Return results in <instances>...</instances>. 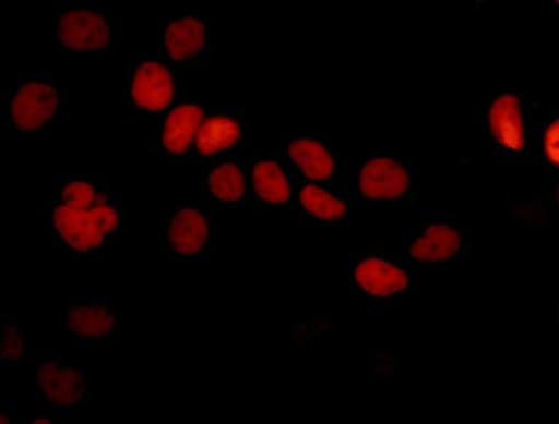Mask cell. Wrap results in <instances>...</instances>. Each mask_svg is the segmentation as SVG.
<instances>
[{
	"instance_id": "obj_15",
	"label": "cell",
	"mask_w": 559,
	"mask_h": 424,
	"mask_svg": "<svg viewBox=\"0 0 559 424\" xmlns=\"http://www.w3.org/2000/svg\"><path fill=\"white\" fill-rule=\"evenodd\" d=\"M37 383L43 401L57 409L76 405L86 390L83 374L58 361H45L38 365Z\"/></svg>"
},
{
	"instance_id": "obj_21",
	"label": "cell",
	"mask_w": 559,
	"mask_h": 424,
	"mask_svg": "<svg viewBox=\"0 0 559 424\" xmlns=\"http://www.w3.org/2000/svg\"><path fill=\"white\" fill-rule=\"evenodd\" d=\"M23 354L24 344L17 327L12 322L5 323L0 340V360L4 364H10L21 360Z\"/></svg>"
},
{
	"instance_id": "obj_14",
	"label": "cell",
	"mask_w": 559,
	"mask_h": 424,
	"mask_svg": "<svg viewBox=\"0 0 559 424\" xmlns=\"http://www.w3.org/2000/svg\"><path fill=\"white\" fill-rule=\"evenodd\" d=\"M489 129L493 142L502 152L521 154L526 145V123L523 106L514 94H500L488 112Z\"/></svg>"
},
{
	"instance_id": "obj_18",
	"label": "cell",
	"mask_w": 559,
	"mask_h": 424,
	"mask_svg": "<svg viewBox=\"0 0 559 424\" xmlns=\"http://www.w3.org/2000/svg\"><path fill=\"white\" fill-rule=\"evenodd\" d=\"M68 331L81 340H102L116 329V314L103 304H74L66 311Z\"/></svg>"
},
{
	"instance_id": "obj_16",
	"label": "cell",
	"mask_w": 559,
	"mask_h": 424,
	"mask_svg": "<svg viewBox=\"0 0 559 424\" xmlns=\"http://www.w3.org/2000/svg\"><path fill=\"white\" fill-rule=\"evenodd\" d=\"M463 235L448 222H436L420 235L409 240L405 253L420 265L443 264L455 258L463 247Z\"/></svg>"
},
{
	"instance_id": "obj_6",
	"label": "cell",
	"mask_w": 559,
	"mask_h": 424,
	"mask_svg": "<svg viewBox=\"0 0 559 424\" xmlns=\"http://www.w3.org/2000/svg\"><path fill=\"white\" fill-rule=\"evenodd\" d=\"M257 128L247 114L233 109H210L194 142L191 163L203 167L237 159L253 146Z\"/></svg>"
},
{
	"instance_id": "obj_2",
	"label": "cell",
	"mask_w": 559,
	"mask_h": 424,
	"mask_svg": "<svg viewBox=\"0 0 559 424\" xmlns=\"http://www.w3.org/2000/svg\"><path fill=\"white\" fill-rule=\"evenodd\" d=\"M199 92L183 90L173 107L156 116H148V155L159 156L166 162L191 163L194 142L210 108Z\"/></svg>"
},
{
	"instance_id": "obj_9",
	"label": "cell",
	"mask_w": 559,
	"mask_h": 424,
	"mask_svg": "<svg viewBox=\"0 0 559 424\" xmlns=\"http://www.w3.org/2000/svg\"><path fill=\"white\" fill-rule=\"evenodd\" d=\"M216 41L215 20L202 12L185 14L167 24L164 57L185 69L213 56Z\"/></svg>"
},
{
	"instance_id": "obj_22",
	"label": "cell",
	"mask_w": 559,
	"mask_h": 424,
	"mask_svg": "<svg viewBox=\"0 0 559 424\" xmlns=\"http://www.w3.org/2000/svg\"><path fill=\"white\" fill-rule=\"evenodd\" d=\"M558 140H559V131H558V119L554 120L548 130L546 131L545 136V155L547 160L551 162L554 166H558Z\"/></svg>"
},
{
	"instance_id": "obj_7",
	"label": "cell",
	"mask_w": 559,
	"mask_h": 424,
	"mask_svg": "<svg viewBox=\"0 0 559 424\" xmlns=\"http://www.w3.org/2000/svg\"><path fill=\"white\" fill-rule=\"evenodd\" d=\"M165 221L166 251L171 254H207L221 238L218 220L202 203L174 202L166 213Z\"/></svg>"
},
{
	"instance_id": "obj_4",
	"label": "cell",
	"mask_w": 559,
	"mask_h": 424,
	"mask_svg": "<svg viewBox=\"0 0 559 424\" xmlns=\"http://www.w3.org/2000/svg\"><path fill=\"white\" fill-rule=\"evenodd\" d=\"M283 162L307 182L322 184L345 194V152L331 140L306 135H289L273 147Z\"/></svg>"
},
{
	"instance_id": "obj_20",
	"label": "cell",
	"mask_w": 559,
	"mask_h": 424,
	"mask_svg": "<svg viewBox=\"0 0 559 424\" xmlns=\"http://www.w3.org/2000/svg\"><path fill=\"white\" fill-rule=\"evenodd\" d=\"M88 217L97 231L109 240L116 237L126 222V210L120 204L111 202L108 197L95 204L87 210Z\"/></svg>"
},
{
	"instance_id": "obj_8",
	"label": "cell",
	"mask_w": 559,
	"mask_h": 424,
	"mask_svg": "<svg viewBox=\"0 0 559 424\" xmlns=\"http://www.w3.org/2000/svg\"><path fill=\"white\" fill-rule=\"evenodd\" d=\"M252 202L266 217H281L295 194L294 178L273 148H258L249 163Z\"/></svg>"
},
{
	"instance_id": "obj_3",
	"label": "cell",
	"mask_w": 559,
	"mask_h": 424,
	"mask_svg": "<svg viewBox=\"0 0 559 424\" xmlns=\"http://www.w3.org/2000/svg\"><path fill=\"white\" fill-rule=\"evenodd\" d=\"M185 71L167 58L134 54L128 61L129 105L156 116L173 107L186 90Z\"/></svg>"
},
{
	"instance_id": "obj_19",
	"label": "cell",
	"mask_w": 559,
	"mask_h": 424,
	"mask_svg": "<svg viewBox=\"0 0 559 424\" xmlns=\"http://www.w3.org/2000/svg\"><path fill=\"white\" fill-rule=\"evenodd\" d=\"M58 203L71 209L87 211L95 204L108 197L107 193L86 180H74L63 185L59 193Z\"/></svg>"
},
{
	"instance_id": "obj_12",
	"label": "cell",
	"mask_w": 559,
	"mask_h": 424,
	"mask_svg": "<svg viewBox=\"0 0 559 424\" xmlns=\"http://www.w3.org/2000/svg\"><path fill=\"white\" fill-rule=\"evenodd\" d=\"M202 181L204 194L218 205L238 206L252 202L247 162L234 159L205 165Z\"/></svg>"
},
{
	"instance_id": "obj_17",
	"label": "cell",
	"mask_w": 559,
	"mask_h": 424,
	"mask_svg": "<svg viewBox=\"0 0 559 424\" xmlns=\"http://www.w3.org/2000/svg\"><path fill=\"white\" fill-rule=\"evenodd\" d=\"M51 226L58 238L78 253H92L104 247L109 239L97 231L87 211L57 204L51 213Z\"/></svg>"
},
{
	"instance_id": "obj_5",
	"label": "cell",
	"mask_w": 559,
	"mask_h": 424,
	"mask_svg": "<svg viewBox=\"0 0 559 424\" xmlns=\"http://www.w3.org/2000/svg\"><path fill=\"white\" fill-rule=\"evenodd\" d=\"M56 46L66 57L110 53V10L106 7L62 2L56 7Z\"/></svg>"
},
{
	"instance_id": "obj_23",
	"label": "cell",
	"mask_w": 559,
	"mask_h": 424,
	"mask_svg": "<svg viewBox=\"0 0 559 424\" xmlns=\"http://www.w3.org/2000/svg\"><path fill=\"white\" fill-rule=\"evenodd\" d=\"M51 421L45 417L36 419L34 423H50Z\"/></svg>"
},
{
	"instance_id": "obj_10",
	"label": "cell",
	"mask_w": 559,
	"mask_h": 424,
	"mask_svg": "<svg viewBox=\"0 0 559 424\" xmlns=\"http://www.w3.org/2000/svg\"><path fill=\"white\" fill-rule=\"evenodd\" d=\"M349 282L374 301H393L412 286L407 266L392 257H355L349 265Z\"/></svg>"
},
{
	"instance_id": "obj_13",
	"label": "cell",
	"mask_w": 559,
	"mask_h": 424,
	"mask_svg": "<svg viewBox=\"0 0 559 424\" xmlns=\"http://www.w3.org/2000/svg\"><path fill=\"white\" fill-rule=\"evenodd\" d=\"M289 171L294 178L295 194L284 215H297L329 223L347 218L348 205L344 194L322 184L304 181L294 171Z\"/></svg>"
},
{
	"instance_id": "obj_11",
	"label": "cell",
	"mask_w": 559,
	"mask_h": 424,
	"mask_svg": "<svg viewBox=\"0 0 559 424\" xmlns=\"http://www.w3.org/2000/svg\"><path fill=\"white\" fill-rule=\"evenodd\" d=\"M413 186L409 167L395 155L370 157L357 173L356 193L361 198L396 199Z\"/></svg>"
},
{
	"instance_id": "obj_1",
	"label": "cell",
	"mask_w": 559,
	"mask_h": 424,
	"mask_svg": "<svg viewBox=\"0 0 559 424\" xmlns=\"http://www.w3.org/2000/svg\"><path fill=\"white\" fill-rule=\"evenodd\" d=\"M69 106V94L55 73H21L3 96L0 124L19 140L33 142L45 136Z\"/></svg>"
}]
</instances>
